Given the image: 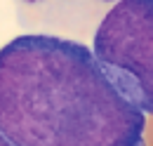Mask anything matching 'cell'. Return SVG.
<instances>
[{
    "mask_svg": "<svg viewBox=\"0 0 153 146\" xmlns=\"http://www.w3.org/2000/svg\"><path fill=\"white\" fill-rule=\"evenodd\" d=\"M144 120L76 40L26 33L0 50V132L14 146H141Z\"/></svg>",
    "mask_w": 153,
    "mask_h": 146,
    "instance_id": "6da1fadb",
    "label": "cell"
},
{
    "mask_svg": "<svg viewBox=\"0 0 153 146\" xmlns=\"http://www.w3.org/2000/svg\"><path fill=\"white\" fill-rule=\"evenodd\" d=\"M92 52L115 87L153 115V0H118L97 26Z\"/></svg>",
    "mask_w": 153,
    "mask_h": 146,
    "instance_id": "7a4b0ae2",
    "label": "cell"
},
{
    "mask_svg": "<svg viewBox=\"0 0 153 146\" xmlns=\"http://www.w3.org/2000/svg\"><path fill=\"white\" fill-rule=\"evenodd\" d=\"M19 10L21 24H40V26H59L85 31L104 5L97 0H14Z\"/></svg>",
    "mask_w": 153,
    "mask_h": 146,
    "instance_id": "3957f363",
    "label": "cell"
},
{
    "mask_svg": "<svg viewBox=\"0 0 153 146\" xmlns=\"http://www.w3.org/2000/svg\"><path fill=\"white\" fill-rule=\"evenodd\" d=\"M0 146H14V144H12V142H10V139H7V137L0 132Z\"/></svg>",
    "mask_w": 153,
    "mask_h": 146,
    "instance_id": "277c9868",
    "label": "cell"
},
{
    "mask_svg": "<svg viewBox=\"0 0 153 146\" xmlns=\"http://www.w3.org/2000/svg\"><path fill=\"white\" fill-rule=\"evenodd\" d=\"M97 2H99V5H104V7H106V5H111V2H118V0H97Z\"/></svg>",
    "mask_w": 153,
    "mask_h": 146,
    "instance_id": "5b68a950",
    "label": "cell"
}]
</instances>
